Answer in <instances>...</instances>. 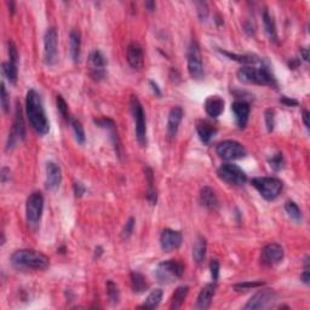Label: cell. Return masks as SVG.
<instances>
[{
    "instance_id": "cell-1",
    "label": "cell",
    "mask_w": 310,
    "mask_h": 310,
    "mask_svg": "<svg viewBox=\"0 0 310 310\" xmlns=\"http://www.w3.org/2000/svg\"><path fill=\"white\" fill-rule=\"evenodd\" d=\"M26 112H27L28 120L34 131L39 136H45L50 130L49 120L46 118L44 105L40 95L35 90H29L26 97Z\"/></svg>"
},
{
    "instance_id": "cell-2",
    "label": "cell",
    "mask_w": 310,
    "mask_h": 310,
    "mask_svg": "<svg viewBox=\"0 0 310 310\" xmlns=\"http://www.w3.org/2000/svg\"><path fill=\"white\" fill-rule=\"evenodd\" d=\"M11 263L18 270H44L49 267L50 261L39 251L25 248L12 253Z\"/></svg>"
},
{
    "instance_id": "cell-3",
    "label": "cell",
    "mask_w": 310,
    "mask_h": 310,
    "mask_svg": "<svg viewBox=\"0 0 310 310\" xmlns=\"http://www.w3.org/2000/svg\"><path fill=\"white\" fill-rule=\"evenodd\" d=\"M238 79L241 83L253 85H268V86H276V79L273 75L268 66L262 63L261 67L256 68L252 66H245L240 68L237 73Z\"/></svg>"
},
{
    "instance_id": "cell-4",
    "label": "cell",
    "mask_w": 310,
    "mask_h": 310,
    "mask_svg": "<svg viewBox=\"0 0 310 310\" xmlns=\"http://www.w3.org/2000/svg\"><path fill=\"white\" fill-rule=\"evenodd\" d=\"M184 274V266L177 259H169L158 264L154 275L158 282L163 285H170L181 279Z\"/></svg>"
},
{
    "instance_id": "cell-5",
    "label": "cell",
    "mask_w": 310,
    "mask_h": 310,
    "mask_svg": "<svg viewBox=\"0 0 310 310\" xmlns=\"http://www.w3.org/2000/svg\"><path fill=\"white\" fill-rule=\"evenodd\" d=\"M251 184L268 201L275 200L281 194L283 188L281 179L275 177H256L251 179Z\"/></svg>"
},
{
    "instance_id": "cell-6",
    "label": "cell",
    "mask_w": 310,
    "mask_h": 310,
    "mask_svg": "<svg viewBox=\"0 0 310 310\" xmlns=\"http://www.w3.org/2000/svg\"><path fill=\"white\" fill-rule=\"evenodd\" d=\"M130 109H131L132 118L135 121V130H136V138L139 145L144 147L147 144V126H145V114L142 103L138 97L132 95L130 99Z\"/></svg>"
},
{
    "instance_id": "cell-7",
    "label": "cell",
    "mask_w": 310,
    "mask_h": 310,
    "mask_svg": "<svg viewBox=\"0 0 310 310\" xmlns=\"http://www.w3.org/2000/svg\"><path fill=\"white\" fill-rule=\"evenodd\" d=\"M42 211H44V197L40 192L32 193L26 203V218L29 226H38L41 219Z\"/></svg>"
},
{
    "instance_id": "cell-8",
    "label": "cell",
    "mask_w": 310,
    "mask_h": 310,
    "mask_svg": "<svg viewBox=\"0 0 310 310\" xmlns=\"http://www.w3.org/2000/svg\"><path fill=\"white\" fill-rule=\"evenodd\" d=\"M187 62H188V71L189 75L195 80H200L205 75L204 71V63L201 58L200 47H199L197 41H192L187 51Z\"/></svg>"
},
{
    "instance_id": "cell-9",
    "label": "cell",
    "mask_w": 310,
    "mask_h": 310,
    "mask_svg": "<svg viewBox=\"0 0 310 310\" xmlns=\"http://www.w3.org/2000/svg\"><path fill=\"white\" fill-rule=\"evenodd\" d=\"M26 138V126L25 120H23V113L22 107L20 103L17 102L16 104V112H15V119L14 124H12L11 132L9 134V138L6 143V152H10L16 147L17 142L25 141Z\"/></svg>"
},
{
    "instance_id": "cell-10",
    "label": "cell",
    "mask_w": 310,
    "mask_h": 310,
    "mask_svg": "<svg viewBox=\"0 0 310 310\" xmlns=\"http://www.w3.org/2000/svg\"><path fill=\"white\" fill-rule=\"evenodd\" d=\"M217 174L222 181L229 185H235V187L243 185L247 182V176H246L245 171L234 164H223L217 170Z\"/></svg>"
},
{
    "instance_id": "cell-11",
    "label": "cell",
    "mask_w": 310,
    "mask_h": 310,
    "mask_svg": "<svg viewBox=\"0 0 310 310\" xmlns=\"http://www.w3.org/2000/svg\"><path fill=\"white\" fill-rule=\"evenodd\" d=\"M216 153L219 155V158L224 160H238V159L245 158L247 152L245 147L237 141H223L219 143L216 147Z\"/></svg>"
},
{
    "instance_id": "cell-12",
    "label": "cell",
    "mask_w": 310,
    "mask_h": 310,
    "mask_svg": "<svg viewBox=\"0 0 310 310\" xmlns=\"http://www.w3.org/2000/svg\"><path fill=\"white\" fill-rule=\"evenodd\" d=\"M58 46V33L55 27L49 28L44 36V61L47 66L56 62Z\"/></svg>"
},
{
    "instance_id": "cell-13",
    "label": "cell",
    "mask_w": 310,
    "mask_h": 310,
    "mask_svg": "<svg viewBox=\"0 0 310 310\" xmlns=\"http://www.w3.org/2000/svg\"><path fill=\"white\" fill-rule=\"evenodd\" d=\"M276 299V293L273 290H261L251 297L250 301L245 306L246 310H256V309H266L273 304V302Z\"/></svg>"
},
{
    "instance_id": "cell-14",
    "label": "cell",
    "mask_w": 310,
    "mask_h": 310,
    "mask_svg": "<svg viewBox=\"0 0 310 310\" xmlns=\"http://www.w3.org/2000/svg\"><path fill=\"white\" fill-rule=\"evenodd\" d=\"M89 67H90V75L95 79V80L100 81L105 78L107 71V60H105L104 55L99 50H95L90 54L89 56Z\"/></svg>"
},
{
    "instance_id": "cell-15",
    "label": "cell",
    "mask_w": 310,
    "mask_h": 310,
    "mask_svg": "<svg viewBox=\"0 0 310 310\" xmlns=\"http://www.w3.org/2000/svg\"><path fill=\"white\" fill-rule=\"evenodd\" d=\"M285 252L283 248L279 243H269L264 246L261 252V263L266 267H274L276 264L281 263Z\"/></svg>"
},
{
    "instance_id": "cell-16",
    "label": "cell",
    "mask_w": 310,
    "mask_h": 310,
    "mask_svg": "<svg viewBox=\"0 0 310 310\" xmlns=\"http://www.w3.org/2000/svg\"><path fill=\"white\" fill-rule=\"evenodd\" d=\"M182 241H183L182 233L177 230L164 229L160 235V246L165 252L177 250L182 245Z\"/></svg>"
},
{
    "instance_id": "cell-17",
    "label": "cell",
    "mask_w": 310,
    "mask_h": 310,
    "mask_svg": "<svg viewBox=\"0 0 310 310\" xmlns=\"http://www.w3.org/2000/svg\"><path fill=\"white\" fill-rule=\"evenodd\" d=\"M250 104L246 101L238 100L232 104V112L235 115V121L239 129H245L250 116Z\"/></svg>"
},
{
    "instance_id": "cell-18",
    "label": "cell",
    "mask_w": 310,
    "mask_h": 310,
    "mask_svg": "<svg viewBox=\"0 0 310 310\" xmlns=\"http://www.w3.org/2000/svg\"><path fill=\"white\" fill-rule=\"evenodd\" d=\"M62 182V170L56 163L49 161L46 164V188L49 190H56Z\"/></svg>"
},
{
    "instance_id": "cell-19",
    "label": "cell",
    "mask_w": 310,
    "mask_h": 310,
    "mask_svg": "<svg viewBox=\"0 0 310 310\" xmlns=\"http://www.w3.org/2000/svg\"><path fill=\"white\" fill-rule=\"evenodd\" d=\"M127 62L134 69L141 70L144 63V55L141 45L137 42H131L127 47Z\"/></svg>"
},
{
    "instance_id": "cell-20",
    "label": "cell",
    "mask_w": 310,
    "mask_h": 310,
    "mask_svg": "<svg viewBox=\"0 0 310 310\" xmlns=\"http://www.w3.org/2000/svg\"><path fill=\"white\" fill-rule=\"evenodd\" d=\"M217 290V285L216 282L207 283L205 287H203V290L199 293L197 303H195V309L199 310H205L210 308L211 303H212V298H213L214 293H216Z\"/></svg>"
},
{
    "instance_id": "cell-21",
    "label": "cell",
    "mask_w": 310,
    "mask_h": 310,
    "mask_svg": "<svg viewBox=\"0 0 310 310\" xmlns=\"http://www.w3.org/2000/svg\"><path fill=\"white\" fill-rule=\"evenodd\" d=\"M182 119H183V109L181 107H173L170 110L168 118V136L171 139L177 136Z\"/></svg>"
},
{
    "instance_id": "cell-22",
    "label": "cell",
    "mask_w": 310,
    "mask_h": 310,
    "mask_svg": "<svg viewBox=\"0 0 310 310\" xmlns=\"http://www.w3.org/2000/svg\"><path fill=\"white\" fill-rule=\"evenodd\" d=\"M200 203L207 210L216 211L219 207V200L214 190L210 187H204L200 190Z\"/></svg>"
},
{
    "instance_id": "cell-23",
    "label": "cell",
    "mask_w": 310,
    "mask_h": 310,
    "mask_svg": "<svg viewBox=\"0 0 310 310\" xmlns=\"http://www.w3.org/2000/svg\"><path fill=\"white\" fill-rule=\"evenodd\" d=\"M197 132L201 142L205 143V144H210L213 137L216 136L217 129L211 123H208V121L201 120L198 121L197 124Z\"/></svg>"
},
{
    "instance_id": "cell-24",
    "label": "cell",
    "mask_w": 310,
    "mask_h": 310,
    "mask_svg": "<svg viewBox=\"0 0 310 310\" xmlns=\"http://www.w3.org/2000/svg\"><path fill=\"white\" fill-rule=\"evenodd\" d=\"M205 110L211 118H218L224 110V101L219 96H210L205 101Z\"/></svg>"
},
{
    "instance_id": "cell-25",
    "label": "cell",
    "mask_w": 310,
    "mask_h": 310,
    "mask_svg": "<svg viewBox=\"0 0 310 310\" xmlns=\"http://www.w3.org/2000/svg\"><path fill=\"white\" fill-rule=\"evenodd\" d=\"M69 49L70 57L73 62H78L80 58L81 50V34L78 29H71L69 33Z\"/></svg>"
},
{
    "instance_id": "cell-26",
    "label": "cell",
    "mask_w": 310,
    "mask_h": 310,
    "mask_svg": "<svg viewBox=\"0 0 310 310\" xmlns=\"http://www.w3.org/2000/svg\"><path fill=\"white\" fill-rule=\"evenodd\" d=\"M206 251H207V242H206L205 238L198 237L194 246H193V259L195 261V263H203L206 257Z\"/></svg>"
},
{
    "instance_id": "cell-27",
    "label": "cell",
    "mask_w": 310,
    "mask_h": 310,
    "mask_svg": "<svg viewBox=\"0 0 310 310\" xmlns=\"http://www.w3.org/2000/svg\"><path fill=\"white\" fill-rule=\"evenodd\" d=\"M188 293H189V287H188V286H179V287H177V290L174 291V293L172 295L171 306H170V308L174 310L181 308V307L183 306L184 301L187 299Z\"/></svg>"
},
{
    "instance_id": "cell-28",
    "label": "cell",
    "mask_w": 310,
    "mask_h": 310,
    "mask_svg": "<svg viewBox=\"0 0 310 310\" xmlns=\"http://www.w3.org/2000/svg\"><path fill=\"white\" fill-rule=\"evenodd\" d=\"M263 23H264V29H266L267 35L269 36L270 40L277 41V31H276V25H275L274 17L269 14L268 10L263 12Z\"/></svg>"
},
{
    "instance_id": "cell-29",
    "label": "cell",
    "mask_w": 310,
    "mask_h": 310,
    "mask_svg": "<svg viewBox=\"0 0 310 310\" xmlns=\"http://www.w3.org/2000/svg\"><path fill=\"white\" fill-rule=\"evenodd\" d=\"M130 280H131V287L135 293H142L147 291L148 282L141 273L132 272L130 274Z\"/></svg>"
},
{
    "instance_id": "cell-30",
    "label": "cell",
    "mask_w": 310,
    "mask_h": 310,
    "mask_svg": "<svg viewBox=\"0 0 310 310\" xmlns=\"http://www.w3.org/2000/svg\"><path fill=\"white\" fill-rule=\"evenodd\" d=\"M161 301H163V291L160 288H156V290L152 291L149 293V296L147 297V299L144 301V303L142 304L139 308L141 309H155L160 306Z\"/></svg>"
},
{
    "instance_id": "cell-31",
    "label": "cell",
    "mask_w": 310,
    "mask_h": 310,
    "mask_svg": "<svg viewBox=\"0 0 310 310\" xmlns=\"http://www.w3.org/2000/svg\"><path fill=\"white\" fill-rule=\"evenodd\" d=\"M222 54L226 55L227 57H229L230 60H234L237 62L242 63V65L246 66H253L257 65V63H262L261 58H258L254 55H237V54H230V52L227 51H221Z\"/></svg>"
},
{
    "instance_id": "cell-32",
    "label": "cell",
    "mask_w": 310,
    "mask_h": 310,
    "mask_svg": "<svg viewBox=\"0 0 310 310\" xmlns=\"http://www.w3.org/2000/svg\"><path fill=\"white\" fill-rule=\"evenodd\" d=\"M2 74L5 75V78L10 81L11 84H16L18 76V70H17V65L12 62H4L1 66Z\"/></svg>"
},
{
    "instance_id": "cell-33",
    "label": "cell",
    "mask_w": 310,
    "mask_h": 310,
    "mask_svg": "<svg viewBox=\"0 0 310 310\" xmlns=\"http://www.w3.org/2000/svg\"><path fill=\"white\" fill-rule=\"evenodd\" d=\"M105 290H107V297L110 304H113V306L118 304L120 301V291H119L118 285L113 280H108L105 283Z\"/></svg>"
},
{
    "instance_id": "cell-34",
    "label": "cell",
    "mask_w": 310,
    "mask_h": 310,
    "mask_svg": "<svg viewBox=\"0 0 310 310\" xmlns=\"http://www.w3.org/2000/svg\"><path fill=\"white\" fill-rule=\"evenodd\" d=\"M71 129H73V132H74V136H75V139L76 142L79 143V144L83 145L85 141H86V136H85V130H84V126L81 125V123L79 120H76V119H70L69 121Z\"/></svg>"
},
{
    "instance_id": "cell-35",
    "label": "cell",
    "mask_w": 310,
    "mask_h": 310,
    "mask_svg": "<svg viewBox=\"0 0 310 310\" xmlns=\"http://www.w3.org/2000/svg\"><path fill=\"white\" fill-rule=\"evenodd\" d=\"M285 210L286 212H287L288 216L291 217V219H293V221H296V222L302 221L301 208L298 207V205H297L295 201H286Z\"/></svg>"
},
{
    "instance_id": "cell-36",
    "label": "cell",
    "mask_w": 310,
    "mask_h": 310,
    "mask_svg": "<svg viewBox=\"0 0 310 310\" xmlns=\"http://www.w3.org/2000/svg\"><path fill=\"white\" fill-rule=\"evenodd\" d=\"M56 104H57V109L58 112H60L61 115H62V118L65 119L66 121H68L69 123L71 116L69 114V109H68V104L67 102H66L65 99H63L61 95H58L57 99H56Z\"/></svg>"
},
{
    "instance_id": "cell-37",
    "label": "cell",
    "mask_w": 310,
    "mask_h": 310,
    "mask_svg": "<svg viewBox=\"0 0 310 310\" xmlns=\"http://www.w3.org/2000/svg\"><path fill=\"white\" fill-rule=\"evenodd\" d=\"M268 163L270 168L274 170V171H280V170L283 169L285 161H283V156L281 153H276V154L270 156L268 159Z\"/></svg>"
},
{
    "instance_id": "cell-38",
    "label": "cell",
    "mask_w": 310,
    "mask_h": 310,
    "mask_svg": "<svg viewBox=\"0 0 310 310\" xmlns=\"http://www.w3.org/2000/svg\"><path fill=\"white\" fill-rule=\"evenodd\" d=\"M263 285H264L263 281H245L234 285V290L238 291V292H242V291H248L251 290V288L259 287V286Z\"/></svg>"
},
{
    "instance_id": "cell-39",
    "label": "cell",
    "mask_w": 310,
    "mask_h": 310,
    "mask_svg": "<svg viewBox=\"0 0 310 310\" xmlns=\"http://www.w3.org/2000/svg\"><path fill=\"white\" fill-rule=\"evenodd\" d=\"M135 223H136V221H135L134 217H130L126 221L125 226L123 228V232H121V238H123L124 240H127L132 235L135 229Z\"/></svg>"
},
{
    "instance_id": "cell-40",
    "label": "cell",
    "mask_w": 310,
    "mask_h": 310,
    "mask_svg": "<svg viewBox=\"0 0 310 310\" xmlns=\"http://www.w3.org/2000/svg\"><path fill=\"white\" fill-rule=\"evenodd\" d=\"M1 109L4 113H7L10 109V99H9V94L6 91V87H5L4 83L1 84Z\"/></svg>"
},
{
    "instance_id": "cell-41",
    "label": "cell",
    "mask_w": 310,
    "mask_h": 310,
    "mask_svg": "<svg viewBox=\"0 0 310 310\" xmlns=\"http://www.w3.org/2000/svg\"><path fill=\"white\" fill-rule=\"evenodd\" d=\"M195 6H197V9H198V15H199V17H200V20L205 21L208 16L207 2L197 1L195 2Z\"/></svg>"
},
{
    "instance_id": "cell-42",
    "label": "cell",
    "mask_w": 310,
    "mask_h": 310,
    "mask_svg": "<svg viewBox=\"0 0 310 310\" xmlns=\"http://www.w3.org/2000/svg\"><path fill=\"white\" fill-rule=\"evenodd\" d=\"M7 52H9L10 62L17 65L18 63V51H17V47H16L14 41L10 40L9 42H7Z\"/></svg>"
},
{
    "instance_id": "cell-43",
    "label": "cell",
    "mask_w": 310,
    "mask_h": 310,
    "mask_svg": "<svg viewBox=\"0 0 310 310\" xmlns=\"http://www.w3.org/2000/svg\"><path fill=\"white\" fill-rule=\"evenodd\" d=\"M266 125L268 132H273L275 126V112L273 109H267L266 110Z\"/></svg>"
},
{
    "instance_id": "cell-44",
    "label": "cell",
    "mask_w": 310,
    "mask_h": 310,
    "mask_svg": "<svg viewBox=\"0 0 310 310\" xmlns=\"http://www.w3.org/2000/svg\"><path fill=\"white\" fill-rule=\"evenodd\" d=\"M210 272H211V277L214 282L218 280L219 276V262L217 259H213L210 263Z\"/></svg>"
},
{
    "instance_id": "cell-45",
    "label": "cell",
    "mask_w": 310,
    "mask_h": 310,
    "mask_svg": "<svg viewBox=\"0 0 310 310\" xmlns=\"http://www.w3.org/2000/svg\"><path fill=\"white\" fill-rule=\"evenodd\" d=\"M306 264H304V270H303V273H302V275H301V279H302V281H303L304 283H306V285H309V280H310V277H309V273H310V269H309V257H307L306 258Z\"/></svg>"
},
{
    "instance_id": "cell-46",
    "label": "cell",
    "mask_w": 310,
    "mask_h": 310,
    "mask_svg": "<svg viewBox=\"0 0 310 310\" xmlns=\"http://www.w3.org/2000/svg\"><path fill=\"white\" fill-rule=\"evenodd\" d=\"M73 188L74 194H75L76 198H81L85 194V192H86V188H85V185L81 182H74Z\"/></svg>"
},
{
    "instance_id": "cell-47",
    "label": "cell",
    "mask_w": 310,
    "mask_h": 310,
    "mask_svg": "<svg viewBox=\"0 0 310 310\" xmlns=\"http://www.w3.org/2000/svg\"><path fill=\"white\" fill-rule=\"evenodd\" d=\"M280 102H281L282 104H285L286 107H297V105L299 104L297 100L290 99V97H286V96L281 97V99H280Z\"/></svg>"
},
{
    "instance_id": "cell-48",
    "label": "cell",
    "mask_w": 310,
    "mask_h": 310,
    "mask_svg": "<svg viewBox=\"0 0 310 310\" xmlns=\"http://www.w3.org/2000/svg\"><path fill=\"white\" fill-rule=\"evenodd\" d=\"M0 177H1L2 183H5V182L10 181V178H11V171H10V169L2 168L1 169V174H0Z\"/></svg>"
},
{
    "instance_id": "cell-49",
    "label": "cell",
    "mask_w": 310,
    "mask_h": 310,
    "mask_svg": "<svg viewBox=\"0 0 310 310\" xmlns=\"http://www.w3.org/2000/svg\"><path fill=\"white\" fill-rule=\"evenodd\" d=\"M149 85H150V86H152V90L155 92L156 96H161V91H160V89H159L158 84L154 83V81H153V80H150Z\"/></svg>"
},
{
    "instance_id": "cell-50",
    "label": "cell",
    "mask_w": 310,
    "mask_h": 310,
    "mask_svg": "<svg viewBox=\"0 0 310 310\" xmlns=\"http://www.w3.org/2000/svg\"><path fill=\"white\" fill-rule=\"evenodd\" d=\"M303 123L304 126L307 127V130H309V112L308 110H303Z\"/></svg>"
},
{
    "instance_id": "cell-51",
    "label": "cell",
    "mask_w": 310,
    "mask_h": 310,
    "mask_svg": "<svg viewBox=\"0 0 310 310\" xmlns=\"http://www.w3.org/2000/svg\"><path fill=\"white\" fill-rule=\"evenodd\" d=\"M155 6H156V5H155L154 1H147V2H145V7H147V9H148V11H150V12L154 11Z\"/></svg>"
},
{
    "instance_id": "cell-52",
    "label": "cell",
    "mask_w": 310,
    "mask_h": 310,
    "mask_svg": "<svg viewBox=\"0 0 310 310\" xmlns=\"http://www.w3.org/2000/svg\"><path fill=\"white\" fill-rule=\"evenodd\" d=\"M301 56H302V58H303L304 61H306V62H308V60H309L308 49H302L301 50Z\"/></svg>"
},
{
    "instance_id": "cell-53",
    "label": "cell",
    "mask_w": 310,
    "mask_h": 310,
    "mask_svg": "<svg viewBox=\"0 0 310 310\" xmlns=\"http://www.w3.org/2000/svg\"><path fill=\"white\" fill-rule=\"evenodd\" d=\"M102 253H103V248L101 247V246H99V247H97L96 250H95V257H97V258H99V257H100Z\"/></svg>"
}]
</instances>
